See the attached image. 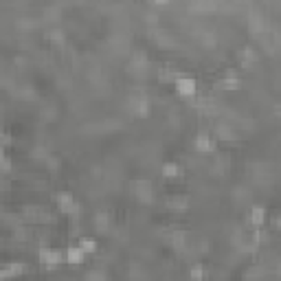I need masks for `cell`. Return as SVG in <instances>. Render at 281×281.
Wrapping results in <instances>:
<instances>
[{"instance_id":"1","label":"cell","mask_w":281,"mask_h":281,"mask_svg":"<svg viewBox=\"0 0 281 281\" xmlns=\"http://www.w3.org/2000/svg\"><path fill=\"white\" fill-rule=\"evenodd\" d=\"M132 193L145 204L154 202V187L150 180H134V183H132Z\"/></svg>"},{"instance_id":"2","label":"cell","mask_w":281,"mask_h":281,"mask_svg":"<svg viewBox=\"0 0 281 281\" xmlns=\"http://www.w3.org/2000/svg\"><path fill=\"white\" fill-rule=\"evenodd\" d=\"M128 108L134 117H147L150 115V99H147L145 95H140V92H136V95L130 97Z\"/></svg>"},{"instance_id":"3","label":"cell","mask_w":281,"mask_h":281,"mask_svg":"<svg viewBox=\"0 0 281 281\" xmlns=\"http://www.w3.org/2000/svg\"><path fill=\"white\" fill-rule=\"evenodd\" d=\"M57 206H59V211L62 213H66V216H75V213L79 211V206H77V202H75V198L71 196V193H66V191H62V193H57Z\"/></svg>"},{"instance_id":"4","label":"cell","mask_w":281,"mask_h":281,"mask_svg":"<svg viewBox=\"0 0 281 281\" xmlns=\"http://www.w3.org/2000/svg\"><path fill=\"white\" fill-rule=\"evenodd\" d=\"M59 262H62V255H59L57 251L53 249H40V264L44 266V268H57Z\"/></svg>"},{"instance_id":"5","label":"cell","mask_w":281,"mask_h":281,"mask_svg":"<svg viewBox=\"0 0 281 281\" xmlns=\"http://www.w3.org/2000/svg\"><path fill=\"white\" fill-rule=\"evenodd\" d=\"M196 90H198L196 79H191V77H178L176 79V92L180 97H193Z\"/></svg>"},{"instance_id":"6","label":"cell","mask_w":281,"mask_h":281,"mask_svg":"<svg viewBox=\"0 0 281 281\" xmlns=\"http://www.w3.org/2000/svg\"><path fill=\"white\" fill-rule=\"evenodd\" d=\"M193 147H196L200 154H211L216 150V138L211 134H198L196 140H193Z\"/></svg>"},{"instance_id":"7","label":"cell","mask_w":281,"mask_h":281,"mask_svg":"<svg viewBox=\"0 0 281 281\" xmlns=\"http://www.w3.org/2000/svg\"><path fill=\"white\" fill-rule=\"evenodd\" d=\"M191 11H196V13L216 11V0H191Z\"/></svg>"},{"instance_id":"8","label":"cell","mask_w":281,"mask_h":281,"mask_svg":"<svg viewBox=\"0 0 281 281\" xmlns=\"http://www.w3.org/2000/svg\"><path fill=\"white\" fill-rule=\"evenodd\" d=\"M84 257H86V253L82 251V246H71L68 253H66V259H68V264H73V266H79L84 262Z\"/></svg>"},{"instance_id":"9","label":"cell","mask_w":281,"mask_h":281,"mask_svg":"<svg viewBox=\"0 0 281 281\" xmlns=\"http://www.w3.org/2000/svg\"><path fill=\"white\" fill-rule=\"evenodd\" d=\"M167 206H169L171 211H187V209H189V198H185V196L169 198V200H167Z\"/></svg>"},{"instance_id":"10","label":"cell","mask_w":281,"mask_h":281,"mask_svg":"<svg viewBox=\"0 0 281 281\" xmlns=\"http://www.w3.org/2000/svg\"><path fill=\"white\" fill-rule=\"evenodd\" d=\"M180 173H183L180 165H176V163H165L163 165V176L167 180H176V178H180Z\"/></svg>"},{"instance_id":"11","label":"cell","mask_w":281,"mask_h":281,"mask_svg":"<svg viewBox=\"0 0 281 281\" xmlns=\"http://www.w3.org/2000/svg\"><path fill=\"white\" fill-rule=\"evenodd\" d=\"M239 86H242V82L235 75H226L222 82H218V88H222V90H237Z\"/></svg>"},{"instance_id":"12","label":"cell","mask_w":281,"mask_h":281,"mask_svg":"<svg viewBox=\"0 0 281 281\" xmlns=\"http://www.w3.org/2000/svg\"><path fill=\"white\" fill-rule=\"evenodd\" d=\"M218 136L222 138V140H226V143H235V132H233L229 125H218Z\"/></svg>"},{"instance_id":"13","label":"cell","mask_w":281,"mask_h":281,"mask_svg":"<svg viewBox=\"0 0 281 281\" xmlns=\"http://www.w3.org/2000/svg\"><path fill=\"white\" fill-rule=\"evenodd\" d=\"M251 222L255 226H264L266 222V211L262 209V206H255V209L251 211Z\"/></svg>"},{"instance_id":"14","label":"cell","mask_w":281,"mask_h":281,"mask_svg":"<svg viewBox=\"0 0 281 281\" xmlns=\"http://www.w3.org/2000/svg\"><path fill=\"white\" fill-rule=\"evenodd\" d=\"M18 272H24V266L11 264V266H7V268H0V277H11V275H18Z\"/></svg>"},{"instance_id":"15","label":"cell","mask_w":281,"mask_h":281,"mask_svg":"<svg viewBox=\"0 0 281 281\" xmlns=\"http://www.w3.org/2000/svg\"><path fill=\"white\" fill-rule=\"evenodd\" d=\"M257 62V53L253 51V49H244L242 51V64L244 66H251V64H255Z\"/></svg>"},{"instance_id":"16","label":"cell","mask_w":281,"mask_h":281,"mask_svg":"<svg viewBox=\"0 0 281 281\" xmlns=\"http://www.w3.org/2000/svg\"><path fill=\"white\" fill-rule=\"evenodd\" d=\"M79 246H82L84 253H95L97 251V242L95 239H88V237H84L82 242H79Z\"/></svg>"},{"instance_id":"17","label":"cell","mask_w":281,"mask_h":281,"mask_svg":"<svg viewBox=\"0 0 281 281\" xmlns=\"http://www.w3.org/2000/svg\"><path fill=\"white\" fill-rule=\"evenodd\" d=\"M95 224H97L99 231H106L108 229V216H106V213H99V216L95 218Z\"/></svg>"},{"instance_id":"18","label":"cell","mask_w":281,"mask_h":281,"mask_svg":"<svg viewBox=\"0 0 281 281\" xmlns=\"http://www.w3.org/2000/svg\"><path fill=\"white\" fill-rule=\"evenodd\" d=\"M11 171V160L9 158H3V160H0V173H9Z\"/></svg>"},{"instance_id":"19","label":"cell","mask_w":281,"mask_h":281,"mask_svg":"<svg viewBox=\"0 0 281 281\" xmlns=\"http://www.w3.org/2000/svg\"><path fill=\"white\" fill-rule=\"evenodd\" d=\"M0 140H3V143H7V140H9V136H7L5 130H3V125H0Z\"/></svg>"},{"instance_id":"20","label":"cell","mask_w":281,"mask_h":281,"mask_svg":"<svg viewBox=\"0 0 281 281\" xmlns=\"http://www.w3.org/2000/svg\"><path fill=\"white\" fill-rule=\"evenodd\" d=\"M202 275H204V272L200 270V268H193V270H191V277H202Z\"/></svg>"},{"instance_id":"21","label":"cell","mask_w":281,"mask_h":281,"mask_svg":"<svg viewBox=\"0 0 281 281\" xmlns=\"http://www.w3.org/2000/svg\"><path fill=\"white\" fill-rule=\"evenodd\" d=\"M152 3H154V5H160V7H163V5H169L171 0H152Z\"/></svg>"},{"instance_id":"22","label":"cell","mask_w":281,"mask_h":281,"mask_svg":"<svg viewBox=\"0 0 281 281\" xmlns=\"http://www.w3.org/2000/svg\"><path fill=\"white\" fill-rule=\"evenodd\" d=\"M7 189H9V185H7L5 180H0V191H7Z\"/></svg>"},{"instance_id":"23","label":"cell","mask_w":281,"mask_h":281,"mask_svg":"<svg viewBox=\"0 0 281 281\" xmlns=\"http://www.w3.org/2000/svg\"><path fill=\"white\" fill-rule=\"evenodd\" d=\"M5 158V150H3V147H0V160H3Z\"/></svg>"}]
</instances>
